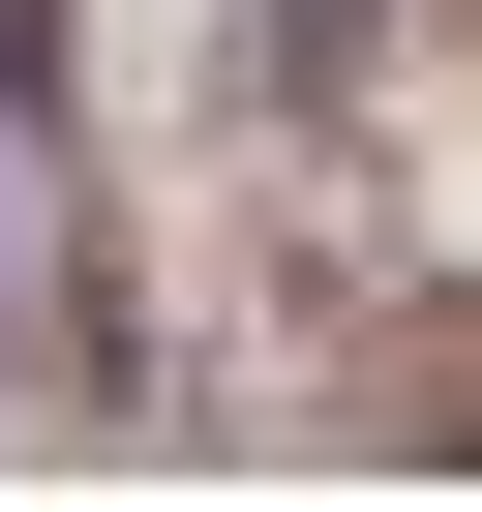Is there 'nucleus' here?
Segmentation results:
<instances>
[{"label":"nucleus","mask_w":482,"mask_h":512,"mask_svg":"<svg viewBox=\"0 0 482 512\" xmlns=\"http://www.w3.org/2000/svg\"><path fill=\"white\" fill-rule=\"evenodd\" d=\"M61 392H91V151H61L31 0H0V452H31Z\"/></svg>","instance_id":"f257e3e1"}]
</instances>
